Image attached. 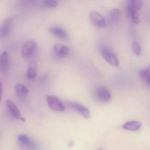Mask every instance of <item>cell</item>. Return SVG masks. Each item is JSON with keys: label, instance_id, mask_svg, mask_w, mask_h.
Here are the masks:
<instances>
[{"label": "cell", "instance_id": "obj_1", "mask_svg": "<svg viewBox=\"0 0 150 150\" xmlns=\"http://www.w3.org/2000/svg\"><path fill=\"white\" fill-rule=\"evenodd\" d=\"M100 52L104 59L111 66L114 67L119 66L120 62L117 56L109 47L102 46L100 48Z\"/></svg>", "mask_w": 150, "mask_h": 150}, {"label": "cell", "instance_id": "obj_2", "mask_svg": "<svg viewBox=\"0 0 150 150\" xmlns=\"http://www.w3.org/2000/svg\"><path fill=\"white\" fill-rule=\"evenodd\" d=\"M48 106L52 110L57 112H62L65 109V106L62 101L57 96L48 95L46 98Z\"/></svg>", "mask_w": 150, "mask_h": 150}, {"label": "cell", "instance_id": "obj_3", "mask_svg": "<svg viewBox=\"0 0 150 150\" xmlns=\"http://www.w3.org/2000/svg\"><path fill=\"white\" fill-rule=\"evenodd\" d=\"M37 48V44L35 41L30 40L27 41L23 45L21 50V54L23 58L28 59L33 55Z\"/></svg>", "mask_w": 150, "mask_h": 150}, {"label": "cell", "instance_id": "obj_4", "mask_svg": "<svg viewBox=\"0 0 150 150\" xmlns=\"http://www.w3.org/2000/svg\"><path fill=\"white\" fill-rule=\"evenodd\" d=\"M89 18L92 23L97 27L102 28L106 26V22L104 17L95 11L90 12Z\"/></svg>", "mask_w": 150, "mask_h": 150}, {"label": "cell", "instance_id": "obj_5", "mask_svg": "<svg viewBox=\"0 0 150 150\" xmlns=\"http://www.w3.org/2000/svg\"><path fill=\"white\" fill-rule=\"evenodd\" d=\"M12 20L8 18L5 19L0 25V39H3L9 35L12 27Z\"/></svg>", "mask_w": 150, "mask_h": 150}, {"label": "cell", "instance_id": "obj_6", "mask_svg": "<svg viewBox=\"0 0 150 150\" xmlns=\"http://www.w3.org/2000/svg\"><path fill=\"white\" fill-rule=\"evenodd\" d=\"M70 107L78 112L85 119H89L91 118V113L85 106L75 102H70L69 104Z\"/></svg>", "mask_w": 150, "mask_h": 150}, {"label": "cell", "instance_id": "obj_7", "mask_svg": "<svg viewBox=\"0 0 150 150\" xmlns=\"http://www.w3.org/2000/svg\"><path fill=\"white\" fill-rule=\"evenodd\" d=\"M96 97L99 101L107 102L111 98V94L109 91L104 87H100L96 91Z\"/></svg>", "mask_w": 150, "mask_h": 150}, {"label": "cell", "instance_id": "obj_8", "mask_svg": "<svg viewBox=\"0 0 150 150\" xmlns=\"http://www.w3.org/2000/svg\"><path fill=\"white\" fill-rule=\"evenodd\" d=\"M49 31L56 38L63 40L69 39V36L67 32L64 29L58 26H52L50 27Z\"/></svg>", "mask_w": 150, "mask_h": 150}, {"label": "cell", "instance_id": "obj_9", "mask_svg": "<svg viewBox=\"0 0 150 150\" xmlns=\"http://www.w3.org/2000/svg\"><path fill=\"white\" fill-rule=\"evenodd\" d=\"M5 105L8 112L12 117L17 119L20 118L21 115L20 111L12 100H6Z\"/></svg>", "mask_w": 150, "mask_h": 150}, {"label": "cell", "instance_id": "obj_10", "mask_svg": "<svg viewBox=\"0 0 150 150\" xmlns=\"http://www.w3.org/2000/svg\"><path fill=\"white\" fill-rule=\"evenodd\" d=\"M9 65L8 55L7 52H3L0 56V72L3 73L8 71Z\"/></svg>", "mask_w": 150, "mask_h": 150}, {"label": "cell", "instance_id": "obj_11", "mask_svg": "<svg viewBox=\"0 0 150 150\" xmlns=\"http://www.w3.org/2000/svg\"><path fill=\"white\" fill-rule=\"evenodd\" d=\"M54 54L59 58L66 57L69 53V49L67 46L57 44L54 47Z\"/></svg>", "mask_w": 150, "mask_h": 150}, {"label": "cell", "instance_id": "obj_12", "mask_svg": "<svg viewBox=\"0 0 150 150\" xmlns=\"http://www.w3.org/2000/svg\"><path fill=\"white\" fill-rule=\"evenodd\" d=\"M137 11L134 8L127 4V12L128 16L129 18L132 23L135 24H137L140 22L139 16Z\"/></svg>", "mask_w": 150, "mask_h": 150}, {"label": "cell", "instance_id": "obj_13", "mask_svg": "<svg viewBox=\"0 0 150 150\" xmlns=\"http://www.w3.org/2000/svg\"><path fill=\"white\" fill-rule=\"evenodd\" d=\"M37 64L34 61H31L29 63L26 72V76L28 79L32 80L37 76Z\"/></svg>", "mask_w": 150, "mask_h": 150}, {"label": "cell", "instance_id": "obj_14", "mask_svg": "<svg viewBox=\"0 0 150 150\" xmlns=\"http://www.w3.org/2000/svg\"><path fill=\"white\" fill-rule=\"evenodd\" d=\"M141 122L137 121H130L125 123L122 126V127L126 130L129 131H137L139 130L142 127Z\"/></svg>", "mask_w": 150, "mask_h": 150}, {"label": "cell", "instance_id": "obj_15", "mask_svg": "<svg viewBox=\"0 0 150 150\" xmlns=\"http://www.w3.org/2000/svg\"><path fill=\"white\" fill-rule=\"evenodd\" d=\"M120 11L117 8H113L111 10L108 14L109 21L113 23H118L120 18Z\"/></svg>", "mask_w": 150, "mask_h": 150}, {"label": "cell", "instance_id": "obj_16", "mask_svg": "<svg viewBox=\"0 0 150 150\" xmlns=\"http://www.w3.org/2000/svg\"><path fill=\"white\" fill-rule=\"evenodd\" d=\"M15 90L17 95L21 99L24 98L29 92V89L21 83L17 85Z\"/></svg>", "mask_w": 150, "mask_h": 150}, {"label": "cell", "instance_id": "obj_17", "mask_svg": "<svg viewBox=\"0 0 150 150\" xmlns=\"http://www.w3.org/2000/svg\"><path fill=\"white\" fill-rule=\"evenodd\" d=\"M139 75L142 80L150 87V70L142 69L139 71Z\"/></svg>", "mask_w": 150, "mask_h": 150}, {"label": "cell", "instance_id": "obj_18", "mask_svg": "<svg viewBox=\"0 0 150 150\" xmlns=\"http://www.w3.org/2000/svg\"><path fill=\"white\" fill-rule=\"evenodd\" d=\"M18 141L21 143L23 144L24 145L29 146L31 148H33V144L30 140V138L25 135L20 134L18 136Z\"/></svg>", "mask_w": 150, "mask_h": 150}, {"label": "cell", "instance_id": "obj_19", "mask_svg": "<svg viewBox=\"0 0 150 150\" xmlns=\"http://www.w3.org/2000/svg\"><path fill=\"white\" fill-rule=\"evenodd\" d=\"M127 4L138 11L141 9L142 7V0H127Z\"/></svg>", "mask_w": 150, "mask_h": 150}, {"label": "cell", "instance_id": "obj_20", "mask_svg": "<svg viewBox=\"0 0 150 150\" xmlns=\"http://www.w3.org/2000/svg\"><path fill=\"white\" fill-rule=\"evenodd\" d=\"M132 50L133 53L136 56H139L142 53V48L141 46L136 41H134L132 44Z\"/></svg>", "mask_w": 150, "mask_h": 150}, {"label": "cell", "instance_id": "obj_21", "mask_svg": "<svg viewBox=\"0 0 150 150\" xmlns=\"http://www.w3.org/2000/svg\"><path fill=\"white\" fill-rule=\"evenodd\" d=\"M45 5L50 8H54L58 6V2L56 0H45Z\"/></svg>", "mask_w": 150, "mask_h": 150}, {"label": "cell", "instance_id": "obj_22", "mask_svg": "<svg viewBox=\"0 0 150 150\" xmlns=\"http://www.w3.org/2000/svg\"><path fill=\"white\" fill-rule=\"evenodd\" d=\"M2 95V84L1 81L0 79V103L1 100Z\"/></svg>", "mask_w": 150, "mask_h": 150}, {"label": "cell", "instance_id": "obj_23", "mask_svg": "<svg viewBox=\"0 0 150 150\" xmlns=\"http://www.w3.org/2000/svg\"></svg>", "mask_w": 150, "mask_h": 150}]
</instances>
